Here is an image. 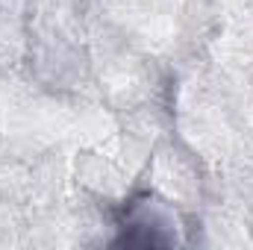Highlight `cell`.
Listing matches in <instances>:
<instances>
[{
	"mask_svg": "<svg viewBox=\"0 0 253 250\" xmlns=\"http://www.w3.org/2000/svg\"><path fill=\"white\" fill-rule=\"evenodd\" d=\"M115 248H174L180 245V221L168 200L156 191H132L115 209Z\"/></svg>",
	"mask_w": 253,
	"mask_h": 250,
	"instance_id": "obj_1",
	"label": "cell"
}]
</instances>
